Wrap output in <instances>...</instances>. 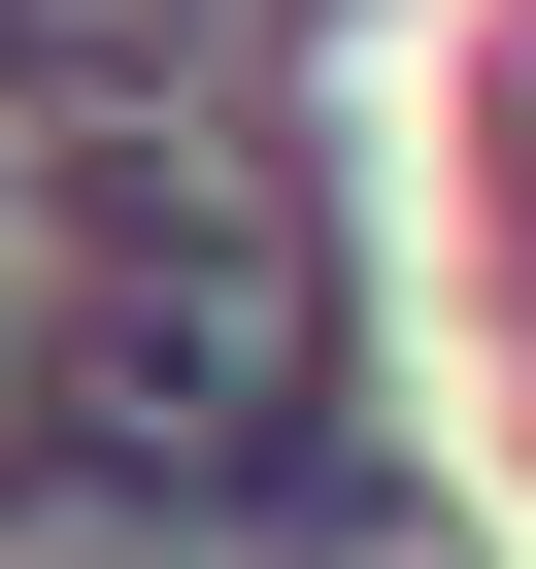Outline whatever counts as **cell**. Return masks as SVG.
I'll use <instances>...</instances> for the list:
<instances>
[{"mask_svg":"<svg viewBox=\"0 0 536 569\" xmlns=\"http://www.w3.org/2000/svg\"><path fill=\"white\" fill-rule=\"evenodd\" d=\"M68 436H101L168 536L302 436V234H268L235 168H135V201H101V268H68Z\"/></svg>","mask_w":536,"mask_h":569,"instance_id":"obj_1","label":"cell"},{"mask_svg":"<svg viewBox=\"0 0 536 569\" xmlns=\"http://www.w3.org/2000/svg\"><path fill=\"white\" fill-rule=\"evenodd\" d=\"M0 569H201L168 502H0Z\"/></svg>","mask_w":536,"mask_h":569,"instance_id":"obj_2","label":"cell"}]
</instances>
